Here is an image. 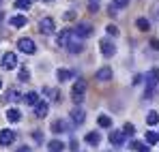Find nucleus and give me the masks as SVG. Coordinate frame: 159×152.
<instances>
[{
    "label": "nucleus",
    "mask_w": 159,
    "mask_h": 152,
    "mask_svg": "<svg viewBox=\"0 0 159 152\" xmlns=\"http://www.w3.org/2000/svg\"><path fill=\"white\" fill-rule=\"evenodd\" d=\"M84 97H86V79H78V81L73 84L71 99H73V103L80 107V105H82V101H84Z\"/></svg>",
    "instance_id": "f257e3e1"
},
{
    "label": "nucleus",
    "mask_w": 159,
    "mask_h": 152,
    "mask_svg": "<svg viewBox=\"0 0 159 152\" xmlns=\"http://www.w3.org/2000/svg\"><path fill=\"white\" fill-rule=\"evenodd\" d=\"M159 84V69L155 67V69H151L148 71V75H146V92H144V97L148 99V97H153V90L157 88Z\"/></svg>",
    "instance_id": "f03ea898"
},
{
    "label": "nucleus",
    "mask_w": 159,
    "mask_h": 152,
    "mask_svg": "<svg viewBox=\"0 0 159 152\" xmlns=\"http://www.w3.org/2000/svg\"><path fill=\"white\" fill-rule=\"evenodd\" d=\"M2 67H4L7 71H13V69H17V56H15L13 51H7V54L2 56Z\"/></svg>",
    "instance_id": "7ed1b4c3"
},
{
    "label": "nucleus",
    "mask_w": 159,
    "mask_h": 152,
    "mask_svg": "<svg viewBox=\"0 0 159 152\" xmlns=\"http://www.w3.org/2000/svg\"><path fill=\"white\" fill-rule=\"evenodd\" d=\"M39 30H41V34H52L54 30H56L54 20H52V17H43V20L39 22Z\"/></svg>",
    "instance_id": "20e7f679"
},
{
    "label": "nucleus",
    "mask_w": 159,
    "mask_h": 152,
    "mask_svg": "<svg viewBox=\"0 0 159 152\" xmlns=\"http://www.w3.org/2000/svg\"><path fill=\"white\" fill-rule=\"evenodd\" d=\"M99 51H101L103 56H107V58H110V56H114V54H116V45H114L110 39H103V41L99 43Z\"/></svg>",
    "instance_id": "39448f33"
},
{
    "label": "nucleus",
    "mask_w": 159,
    "mask_h": 152,
    "mask_svg": "<svg viewBox=\"0 0 159 152\" xmlns=\"http://www.w3.org/2000/svg\"><path fill=\"white\" fill-rule=\"evenodd\" d=\"M15 141V133L11 128H2L0 131V146H11Z\"/></svg>",
    "instance_id": "423d86ee"
},
{
    "label": "nucleus",
    "mask_w": 159,
    "mask_h": 152,
    "mask_svg": "<svg viewBox=\"0 0 159 152\" xmlns=\"http://www.w3.org/2000/svg\"><path fill=\"white\" fill-rule=\"evenodd\" d=\"M17 50L24 51V54H34V50H37V47H34V43H32L30 39H26V37H24V39H20V41H17Z\"/></svg>",
    "instance_id": "0eeeda50"
},
{
    "label": "nucleus",
    "mask_w": 159,
    "mask_h": 152,
    "mask_svg": "<svg viewBox=\"0 0 159 152\" xmlns=\"http://www.w3.org/2000/svg\"><path fill=\"white\" fill-rule=\"evenodd\" d=\"M71 120H73L78 127H80V124H84V120H86V111H84L82 107H75V109L71 111Z\"/></svg>",
    "instance_id": "6e6552de"
},
{
    "label": "nucleus",
    "mask_w": 159,
    "mask_h": 152,
    "mask_svg": "<svg viewBox=\"0 0 159 152\" xmlns=\"http://www.w3.org/2000/svg\"><path fill=\"white\" fill-rule=\"evenodd\" d=\"M75 34H78L80 39L90 37V34H93V26H90V24H80L78 28H75Z\"/></svg>",
    "instance_id": "1a4fd4ad"
},
{
    "label": "nucleus",
    "mask_w": 159,
    "mask_h": 152,
    "mask_svg": "<svg viewBox=\"0 0 159 152\" xmlns=\"http://www.w3.org/2000/svg\"><path fill=\"white\" fill-rule=\"evenodd\" d=\"M97 79H99V81H110V79H112V69H110V67H103V69H99V71H97Z\"/></svg>",
    "instance_id": "9d476101"
},
{
    "label": "nucleus",
    "mask_w": 159,
    "mask_h": 152,
    "mask_svg": "<svg viewBox=\"0 0 159 152\" xmlns=\"http://www.w3.org/2000/svg\"><path fill=\"white\" fill-rule=\"evenodd\" d=\"M48 109H50V105H48V103H37V105H34V114H37V118H45V116H48Z\"/></svg>",
    "instance_id": "9b49d317"
},
{
    "label": "nucleus",
    "mask_w": 159,
    "mask_h": 152,
    "mask_svg": "<svg viewBox=\"0 0 159 152\" xmlns=\"http://www.w3.org/2000/svg\"><path fill=\"white\" fill-rule=\"evenodd\" d=\"M110 141H112V146H123V144H125V135H123L120 131H114V133L110 135Z\"/></svg>",
    "instance_id": "f8f14e48"
},
{
    "label": "nucleus",
    "mask_w": 159,
    "mask_h": 152,
    "mask_svg": "<svg viewBox=\"0 0 159 152\" xmlns=\"http://www.w3.org/2000/svg\"><path fill=\"white\" fill-rule=\"evenodd\" d=\"M9 24L13 26V28H24V26H26V17H24V15H13V17L9 20Z\"/></svg>",
    "instance_id": "ddd939ff"
},
{
    "label": "nucleus",
    "mask_w": 159,
    "mask_h": 152,
    "mask_svg": "<svg viewBox=\"0 0 159 152\" xmlns=\"http://www.w3.org/2000/svg\"><path fill=\"white\" fill-rule=\"evenodd\" d=\"M7 118H9V122H20V120H22V114H20V109L11 107V109L7 111Z\"/></svg>",
    "instance_id": "4468645a"
},
{
    "label": "nucleus",
    "mask_w": 159,
    "mask_h": 152,
    "mask_svg": "<svg viewBox=\"0 0 159 152\" xmlns=\"http://www.w3.org/2000/svg\"><path fill=\"white\" fill-rule=\"evenodd\" d=\"M48 150H50V152H62V150H65V144L58 141V139H54V141L48 144Z\"/></svg>",
    "instance_id": "2eb2a0df"
},
{
    "label": "nucleus",
    "mask_w": 159,
    "mask_h": 152,
    "mask_svg": "<svg viewBox=\"0 0 159 152\" xmlns=\"http://www.w3.org/2000/svg\"><path fill=\"white\" fill-rule=\"evenodd\" d=\"M71 75H73V71H71V69H58V71H56V77H58L60 81H67Z\"/></svg>",
    "instance_id": "dca6fc26"
},
{
    "label": "nucleus",
    "mask_w": 159,
    "mask_h": 152,
    "mask_svg": "<svg viewBox=\"0 0 159 152\" xmlns=\"http://www.w3.org/2000/svg\"><path fill=\"white\" fill-rule=\"evenodd\" d=\"M127 4H129V0H112V7L110 9H112V13H116L118 9H125Z\"/></svg>",
    "instance_id": "f3484780"
},
{
    "label": "nucleus",
    "mask_w": 159,
    "mask_h": 152,
    "mask_svg": "<svg viewBox=\"0 0 159 152\" xmlns=\"http://www.w3.org/2000/svg\"><path fill=\"white\" fill-rule=\"evenodd\" d=\"M24 101H26L28 105H32V107H34V105H37V103H39V94H37V92H34V90H32V92H28L26 97H24Z\"/></svg>",
    "instance_id": "a211bd4d"
},
{
    "label": "nucleus",
    "mask_w": 159,
    "mask_h": 152,
    "mask_svg": "<svg viewBox=\"0 0 159 152\" xmlns=\"http://www.w3.org/2000/svg\"><path fill=\"white\" fill-rule=\"evenodd\" d=\"M135 26H138L142 32H146V30L151 28V24H148V20H146V17H138V20H135Z\"/></svg>",
    "instance_id": "6ab92c4d"
},
{
    "label": "nucleus",
    "mask_w": 159,
    "mask_h": 152,
    "mask_svg": "<svg viewBox=\"0 0 159 152\" xmlns=\"http://www.w3.org/2000/svg\"><path fill=\"white\" fill-rule=\"evenodd\" d=\"M67 122L65 120H54L52 122V131H56V133H62V131H67Z\"/></svg>",
    "instance_id": "aec40b11"
},
{
    "label": "nucleus",
    "mask_w": 159,
    "mask_h": 152,
    "mask_svg": "<svg viewBox=\"0 0 159 152\" xmlns=\"http://www.w3.org/2000/svg\"><path fill=\"white\" fill-rule=\"evenodd\" d=\"M157 122H159V114L157 111H151V114L146 116V124H148V127H155Z\"/></svg>",
    "instance_id": "412c9836"
},
{
    "label": "nucleus",
    "mask_w": 159,
    "mask_h": 152,
    "mask_svg": "<svg viewBox=\"0 0 159 152\" xmlns=\"http://www.w3.org/2000/svg\"><path fill=\"white\" fill-rule=\"evenodd\" d=\"M157 141H159V133H155V131H148V133H146V144L155 146Z\"/></svg>",
    "instance_id": "4be33fe9"
},
{
    "label": "nucleus",
    "mask_w": 159,
    "mask_h": 152,
    "mask_svg": "<svg viewBox=\"0 0 159 152\" xmlns=\"http://www.w3.org/2000/svg\"><path fill=\"white\" fill-rule=\"evenodd\" d=\"M86 141H88L90 146H97V144L101 141V137H99V133H88V135H86Z\"/></svg>",
    "instance_id": "5701e85b"
},
{
    "label": "nucleus",
    "mask_w": 159,
    "mask_h": 152,
    "mask_svg": "<svg viewBox=\"0 0 159 152\" xmlns=\"http://www.w3.org/2000/svg\"><path fill=\"white\" fill-rule=\"evenodd\" d=\"M131 148L138 152H151V148L146 146V144H140V141H131Z\"/></svg>",
    "instance_id": "b1692460"
},
{
    "label": "nucleus",
    "mask_w": 159,
    "mask_h": 152,
    "mask_svg": "<svg viewBox=\"0 0 159 152\" xmlns=\"http://www.w3.org/2000/svg\"><path fill=\"white\" fill-rule=\"evenodd\" d=\"M97 122H99V127H112V118H110V116H99V118H97Z\"/></svg>",
    "instance_id": "393cba45"
},
{
    "label": "nucleus",
    "mask_w": 159,
    "mask_h": 152,
    "mask_svg": "<svg viewBox=\"0 0 159 152\" xmlns=\"http://www.w3.org/2000/svg\"><path fill=\"white\" fill-rule=\"evenodd\" d=\"M133 133H135V127H133L131 122H127V124L123 127V135H125V137H131Z\"/></svg>",
    "instance_id": "a878e982"
},
{
    "label": "nucleus",
    "mask_w": 159,
    "mask_h": 152,
    "mask_svg": "<svg viewBox=\"0 0 159 152\" xmlns=\"http://www.w3.org/2000/svg\"><path fill=\"white\" fill-rule=\"evenodd\" d=\"M15 9H30V0H15Z\"/></svg>",
    "instance_id": "bb28decb"
},
{
    "label": "nucleus",
    "mask_w": 159,
    "mask_h": 152,
    "mask_svg": "<svg viewBox=\"0 0 159 152\" xmlns=\"http://www.w3.org/2000/svg\"><path fill=\"white\" fill-rule=\"evenodd\" d=\"M30 79V73H28V69H22L20 71V81H28Z\"/></svg>",
    "instance_id": "cd10ccee"
},
{
    "label": "nucleus",
    "mask_w": 159,
    "mask_h": 152,
    "mask_svg": "<svg viewBox=\"0 0 159 152\" xmlns=\"http://www.w3.org/2000/svg\"><path fill=\"white\" fill-rule=\"evenodd\" d=\"M90 2V11L95 13V11H99V0H88Z\"/></svg>",
    "instance_id": "c85d7f7f"
},
{
    "label": "nucleus",
    "mask_w": 159,
    "mask_h": 152,
    "mask_svg": "<svg viewBox=\"0 0 159 152\" xmlns=\"http://www.w3.org/2000/svg\"><path fill=\"white\" fill-rule=\"evenodd\" d=\"M107 34H112V37H114V34H118V28H116L114 24H110V26H107Z\"/></svg>",
    "instance_id": "c756f323"
},
{
    "label": "nucleus",
    "mask_w": 159,
    "mask_h": 152,
    "mask_svg": "<svg viewBox=\"0 0 159 152\" xmlns=\"http://www.w3.org/2000/svg\"><path fill=\"white\" fill-rule=\"evenodd\" d=\"M73 17H75V13H73V11H67V13H65V20H67V22H69V20H73Z\"/></svg>",
    "instance_id": "7c9ffc66"
},
{
    "label": "nucleus",
    "mask_w": 159,
    "mask_h": 152,
    "mask_svg": "<svg viewBox=\"0 0 159 152\" xmlns=\"http://www.w3.org/2000/svg\"><path fill=\"white\" fill-rule=\"evenodd\" d=\"M151 47H153V50H159V41H157V39L151 41Z\"/></svg>",
    "instance_id": "2f4dec72"
},
{
    "label": "nucleus",
    "mask_w": 159,
    "mask_h": 152,
    "mask_svg": "<svg viewBox=\"0 0 159 152\" xmlns=\"http://www.w3.org/2000/svg\"><path fill=\"white\" fill-rule=\"evenodd\" d=\"M17 152H30V148H28V146H24V148H20Z\"/></svg>",
    "instance_id": "473e14b6"
},
{
    "label": "nucleus",
    "mask_w": 159,
    "mask_h": 152,
    "mask_svg": "<svg viewBox=\"0 0 159 152\" xmlns=\"http://www.w3.org/2000/svg\"><path fill=\"white\" fill-rule=\"evenodd\" d=\"M0 22H2V11H0Z\"/></svg>",
    "instance_id": "72a5a7b5"
},
{
    "label": "nucleus",
    "mask_w": 159,
    "mask_h": 152,
    "mask_svg": "<svg viewBox=\"0 0 159 152\" xmlns=\"http://www.w3.org/2000/svg\"><path fill=\"white\" fill-rule=\"evenodd\" d=\"M0 88H2V81H0Z\"/></svg>",
    "instance_id": "f704fd0d"
},
{
    "label": "nucleus",
    "mask_w": 159,
    "mask_h": 152,
    "mask_svg": "<svg viewBox=\"0 0 159 152\" xmlns=\"http://www.w3.org/2000/svg\"><path fill=\"white\" fill-rule=\"evenodd\" d=\"M45 2H52V0H45Z\"/></svg>",
    "instance_id": "c9c22d12"
},
{
    "label": "nucleus",
    "mask_w": 159,
    "mask_h": 152,
    "mask_svg": "<svg viewBox=\"0 0 159 152\" xmlns=\"http://www.w3.org/2000/svg\"><path fill=\"white\" fill-rule=\"evenodd\" d=\"M0 2H2V0H0Z\"/></svg>",
    "instance_id": "e433bc0d"
}]
</instances>
